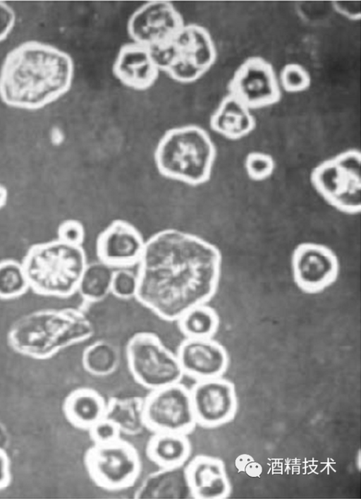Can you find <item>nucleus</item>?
<instances>
[{
	"instance_id": "nucleus-1",
	"label": "nucleus",
	"mask_w": 361,
	"mask_h": 499,
	"mask_svg": "<svg viewBox=\"0 0 361 499\" xmlns=\"http://www.w3.org/2000/svg\"><path fill=\"white\" fill-rule=\"evenodd\" d=\"M137 265L135 299L160 319L173 322L213 295L221 255L213 244L195 234L166 229L146 240Z\"/></svg>"
},
{
	"instance_id": "nucleus-2",
	"label": "nucleus",
	"mask_w": 361,
	"mask_h": 499,
	"mask_svg": "<svg viewBox=\"0 0 361 499\" xmlns=\"http://www.w3.org/2000/svg\"><path fill=\"white\" fill-rule=\"evenodd\" d=\"M74 64L66 52L36 40L12 49L0 68V99L21 109H38L63 96L71 88Z\"/></svg>"
},
{
	"instance_id": "nucleus-3",
	"label": "nucleus",
	"mask_w": 361,
	"mask_h": 499,
	"mask_svg": "<svg viewBox=\"0 0 361 499\" xmlns=\"http://www.w3.org/2000/svg\"><path fill=\"white\" fill-rule=\"evenodd\" d=\"M94 333L89 315L80 308H51L28 312L8 328L7 341L16 352L46 359L61 349L82 342Z\"/></svg>"
},
{
	"instance_id": "nucleus-4",
	"label": "nucleus",
	"mask_w": 361,
	"mask_h": 499,
	"mask_svg": "<svg viewBox=\"0 0 361 499\" xmlns=\"http://www.w3.org/2000/svg\"><path fill=\"white\" fill-rule=\"evenodd\" d=\"M216 156L208 132L197 125H185L164 133L155 148L154 160L164 177L198 186L210 179Z\"/></svg>"
},
{
	"instance_id": "nucleus-5",
	"label": "nucleus",
	"mask_w": 361,
	"mask_h": 499,
	"mask_svg": "<svg viewBox=\"0 0 361 499\" xmlns=\"http://www.w3.org/2000/svg\"><path fill=\"white\" fill-rule=\"evenodd\" d=\"M30 289L54 298L77 293L81 275L88 263L82 246L56 239L30 247L21 261Z\"/></svg>"
},
{
	"instance_id": "nucleus-6",
	"label": "nucleus",
	"mask_w": 361,
	"mask_h": 499,
	"mask_svg": "<svg viewBox=\"0 0 361 499\" xmlns=\"http://www.w3.org/2000/svg\"><path fill=\"white\" fill-rule=\"evenodd\" d=\"M152 52L161 72L183 84L200 80L217 59L212 35L207 28L195 23H185L167 44Z\"/></svg>"
},
{
	"instance_id": "nucleus-7",
	"label": "nucleus",
	"mask_w": 361,
	"mask_h": 499,
	"mask_svg": "<svg viewBox=\"0 0 361 499\" xmlns=\"http://www.w3.org/2000/svg\"><path fill=\"white\" fill-rule=\"evenodd\" d=\"M361 154L358 150H345L316 166L312 171V185L320 196L335 209L349 215L361 210Z\"/></svg>"
},
{
	"instance_id": "nucleus-8",
	"label": "nucleus",
	"mask_w": 361,
	"mask_h": 499,
	"mask_svg": "<svg viewBox=\"0 0 361 499\" xmlns=\"http://www.w3.org/2000/svg\"><path fill=\"white\" fill-rule=\"evenodd\" d=\"M126 354L134 380L151 391L180 383L185 376L176 353L153 332L134 334L127 343Z\"/></svg>"
},
{
	"instance_id": "nucleus-9",
	"label": "nucleus",
	"mask_w": 361,
	"mask_h": 499,
	"mask_svg": "<svg viewBox=\"0 0 361 499\" xmlns=\"http://www.w3.org/2000/svg\"><path fill=\"white\" fill-rule=\"evenodd\" d=\"M142 420L154 433L186 435L197 423L190 390L178 383L152 390L144 401Z\"/></svg>"
},
{
	"instance_id": "nucleus-10",
	"label": "nucleus",
	"mask_w": 361,
	"mask_h": 499,
	"mask_svg": "<svg viewBox=\"0 0 361 499\" xmlns=\"http://www.w3.org/2000/svg\"><path fill=\"white\" fill-rule=\"evenodd\" d=\"M85 466L97 485L107 490H121L138 478L141 462L135 447L120 439L109 444H94L87 452Z\"/></svg>"
},
{
	"instance_id": "nucleus-11",
	"label": "nucleus",
	"mask_w": 361,
	"mask_h": 499,
	"mask_svg": "<svg viewBox=\"0 0 361 499\" xmlns=\"http://www.w3.org/2000/svg\"><path fill=\"white\" fill-rule=\"evenodd\" d=\"M228 93L250 109L277 104L282 90L271 63L260 56L243 61L235 69L228 85Z\"/></svg>"
},
{
	"instance_id": "nucleus-12",
	"label": "nucleus",
	"mask_w": 361,
	"mask_h": 499,
	"mask_svg": "<svg viewBox=\"0 0 361 499\" xmlns=\"http://www.w3.org/2000/svg\"><path fill=\"white\" fill-rule=\"evenodd\" d=\"M185 24L173 4L154 1L144 4L132 13L127 32L132 42L156 50L167 44Z\"/></svg>"
},
{
	"instance_id": "nucleus-13",
	"label": "nucleus",
	"mask_w": 361,
	"mask_h": 499,
	"mask_svg": "<svg viewBox=\"0 0 361 499\" xmlns=\"http://www.w3.org/2000/svg\"><path fill=\"white\" fill-rule=\"evenodd\" d=\"M146 240L130 222L116 220L99 234L96 242L98 260L114 269L130 268L142 256Z\"/></svg>"
},
{
	"instance_id": "nucleus-14",
	"label": "nucleus",
	"mask_w": 361,
	"mask_h": 499,
	"mask_svg": "<svg viewBox=\"0 0 361 499\" xmlns=\"http://www.w3.org/2000/svg\"><path fill=\"white\" fill-rule=\"evenodd\" d=\"M112 71L122 85L135 91L152 87L161 73L152 50L133 42L120 48Z\"/></svg>"
},
{
	"instance_id": "nucleus-15",
	"label": "nucleus",
	"mask_w": 361,
	"mask_h": 499,
	"mask_svg": "<svg viewBox=\"0 0 361 499\" xmlns=\"http://www.w3.org/2000/svg\"><path fill=\"white\" fill-rule=\"evenodd\" d=\"M293 268L298 282L316 289L331 282L338 272V261L327 248L312 244L300 245L293 256Z\"/></svg>"
},
{
	"instance_id": "nucleus-16",
	"label": "nucleus",
	"mask_w": 361,
	"mask_h": 499,
	"mask_svg": "<svg viewBox=\"0 0 361 499\" xmlns=\"http://www.w3.org/2000/svg\"><path fill=\"white\" fill-rule=\"evenodd\" d=\"M176 355L184 375L198 380L214 378L224 364L221 349L209 338H185Z\"/></svg>"
},
{
	"instance_id": "nucleus-17",
	"label": "nucleus",
	"mask_w": 361,
	"mask_h": 499,
	"mask_svg": "<svg viewBox=\"0 0 361 499\" xmlns=\"http://www.w3.org/2000/svg\"><path fill=\"white\" fill-rule=\"evenodd\" d=\"M210 128L229 140H239L253 131L256 120L252 110L227 94L211 115Z\"/></svg>"
},
{
	"instance_id": "nucleus-18",
	"label": "nucleus",
	"mask_w": 361,
	"mask_h": 499,
	"mask_svg": "<svg viewBox=\"0 0 361 499\" xmlns=\"http://www.w3.org/2000/svg\"><path fill=\"white\" fill-rule=\"evenodd\" d=\"M63 409L70 423L84 429H89L106 416L104 398L90 388H80L72 392L66 399Z\"/></svg>"
},
{
	"instance_id": "nucleus-19",
	"label": "nucleus",
	"mask_w": 361,
	"mask_h": 499,
	"mask_svg": "<svg viewBox=\"0 0 361 499\" xmlns=\"http://www.w3.org/2000/svg\"><path fill=\"white\" fill-rule=\"evenodd\" d=\"M190 391L197 423L212 424L221 420L227 396L224 385L214 378L202 380Z\"/></svg>"
},
{
	"instance_id": "nucleus-20",
	"label": "nucleus",
	"mask_w": 361,
	"mask_h": 499,
	"mask_svg": "<svg viewBox=\"0 0 361 499\" xmlns=\"http://www.w3.org/2000/svg\"><path fill=\"white\" fill-rule=\"evenodd\" d=\"M147 445L149 458L165 469L178 468L186 462L190 454L186 435L176 433H154Z\"/></svg>"
},
{
	"instance_id": "nucleus-21",
	"label": "nucleus",
	"mask_w": 361,
	"mask_h": 499,
	"mask_svg": "<svg viewBox=\"0 0 361 499\" xmlns=\"http://www.w3.org/2000/svg\"><path fill=\"white\" fill-rule=\"evenodd\" d=\"M185 476L194 497L214 498L221 493L223 480L220 469L209 459L200 457L192 461L185 469Z\"/></svg>"
},
{
	"instance_id": "nucleus-22",
	"label": "nucleus",
	"mask_w": 361,
	"mask_h": 499,
	"mask_svg": "<svg viewBox=\"0 0 361 499\" xmlns=\"http://www.w3.org/2000/svg\"><path fill=\"white\" fill-rule=\"evenodd\" d=\"M114 270L99 260L88 263L81 275L77 292L87 302L104 300L111 294Z\"/></svg>"
},
{
	"instance_id": "nucleus-23",
	"label": "nucleus",
	"mask_w": 361,
	"mask_h": 499,
	"mask_svg": "<svg viewBox=\"0 0 361 499\" xmlns=\"http://www.w3.org/2000/svg\"><path fill=\"white\" fill-rule=\"evenodd\" d=\"M120 361L119 351L111 342L97 340L85 348L82 353L84 369L94 376H106L113 373Z\"/></svg>"
},
{
	"instance_id": "nucleus-24",
	"label": "nucleus",
	"mask_w": 361,
	"mask_h": 499,
	"mask_svg": "<svg viewBox=\"0 0 361 499\" xmlns=\"http://www.w3.org/2000/svg\"><path fill=\"white\" fill-rule=\"evenodd\" d=\"M176 322L185 338H209L218 325L216 313L205 303L190 308Z\"/></svg>"
},
{
	"instance_id": "nucleus-25",
	"label": "nucleus",
	"mask_w": 361,
	"mask_h": 499,
	"mask_svg": "<svg viewBox=\"0 0 361 499\" xmlns=\"http://www.w3.org/2000/svg\"><path fill=\"white\" fill-rule=\"evenodd\" d=\"M30 289L21 262L12 259L0 261V299L12 300Z\"/></svg>"
},
{
	"instance_id": "nucleus-26",
	"label": "nucleus",
	"mask_w": 361,
	"mask_h": 499,
	"mask_svg": "<svg viewBox=\"0 0 361 499\" xmlns=\"http://www.w3.org/2000/svg\"><path fill=\"white\" fill-rule=\"evenodd\" d=\"M281 90L289 93H298L307 90L311 85V76L301 64L289 63L285 65L279 74Z\"/></svg>"
},
{
	"instance_id": "nucleus-27",
	"label": "nucleus",
	"mask_w": 361,
	"mask_h": 499,
	"mask_svg": "<svg viewBox=\"0 0 361 499\" xmlns=\"http://www.w3.org/2000/svg\"><path fill=\"white\" fill-rule=\"evenodd\" d=\"M138 287L137 272L130 268L114 270L111 288V294L114 296L123 300L136 298Z\"/></svg>"
},
{
	"instance_id": "nucleus-28",
	"label": "nucleus",
	"mask_w": 361,
	"mask_h": 499,
	"mask_svg": "<svg viewBox=\"0 0 361 499\" xmlns=\"http://www.w3.org/2000/svg\"><path fill=\"white\" fill-rule=\"evenodd\" d=\"M245 169L250 179L261 181L269 178L275 169V162L268 153L254 151L245 159Z\"/></svg>"
},
{
	"instance_id": "nucleus-29",
	"label": "nucleus",
	"mask_w": 361,
	"mask_h": 499,
	"mask_svg": "<svg viewBox=\"0 0 361 499\" xmlns=\"http://www.w3.org/2000/svg\"><path fill=\"white\" fill-rule=\"evenodd\" d=\"M89 431L90 438L96 445L109 444L121 439L119 425L106 416L92 425Z\"/></svg>"
},
{
	"instance_id": "nucleus-30",
	"label": "nucleus",
	"mask_w": 361,
	"mask_h": 499,
	"mask_svg": "<svg viewBox=\"0 0 361 499\" xmlns=\"http://www.w3.org/2000/svg\"><path fill=\"white\" fill-rule=\"evenodd\" d=\"M85 238V227L77 220H66L57 228V239L68 244L82 246Z\"/></svg>"
},
{
	"instance_id": "nucleus-31",
	"label": "nucleus",
	"mask_w": 361,
	"mask_h": 499,
	"mask_svg": "<svg viewBox=\"0 0 361 499\" xmlns=\"http://www.w3.org/2000/svg\"><path fill=\"white\" fill-rule=\"evenodd\" d=\"M16 22V14L12 8L0 2V42L11 32Z\"/></svg>"
},
{
	"instance_id": "nucleus-32",
	"label": "nucleus",
	"mask_w": 361,
	"mask_h": 499,
	"mask_svg": "<svg viewBox=\"0 0 361 499\" xmlns=\"http://www.w3.org/2000/svg\"><path fill=\"white\" fill-rule=\"evenodd\" d=\"M10 480L9 460L5 452L0 448V489L6 487L10 483Z\"/></svg>"
},
{
	"instance_id": "nucleus-33",
	"label": "nucleus",
	"mask_w": 361,
	"mask_h": 499,
	"mask_svg": "<svg viewBox=\"0 0 361 499\" xmlns=\"http://www.w3.org/2000/svg\"><path fill=\"white\" fill-rule=\"evenodd\" d=\"M352 4L350 2H334L333 5L336 11L343 16L354 20L360 19L361 16L360 11H356V4L351 7Z\"/></svg>"
},
{
	"instance_id": "nucleus-34",
	"label": "nucleus",
	"mask_w": 361,
	"mask_h": 499,
	"mask_svg": "<svg viewBox=\"0 0 361 499\" xmlns=\"http://www.w3.org/2000/svg\"><path fill=\"white\" fill-rule=\"evenodd\" d=\"M8 193L6 188L0 184V210L6 205L8 200Z\"/></svg>"
}]
</instances>
